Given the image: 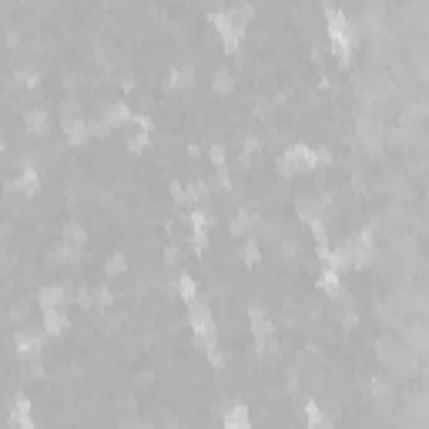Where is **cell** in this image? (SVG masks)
Wrapping results in <instances>:
<instances>
[{"label": "cell", "instance_id": "obj_1", "mask_svg": "<svg viewBox=\"0 0 429 429\" xmlns=\"http://www.w3.org/2000/svg\"><path fill=\"white\" fill-rule=\"evenodd\" d=\"M191 332H195V339L205 345V353L212 355L214 362H222V355H218V332H214V319L208 312V305H202L198 299L191 302Z\"/></svg>", "mask_w": 429, "mask_h": 429}, {"label": "cell", "instance_id": "obj_2", "mask_svg": "<svg viewBox=\"0 0 429 429\" xmlns=\"http://www.w3.org/2000/svg\"><path fill=\"white\" fill-rule=\"evenodd\" d=\"M245 21H248V11H239V7L212 17L214 30H218V38H222V44H225L228 51H235L241 44V38H245Z\"/></svg>", "mask_w": 429, "mask_h": 429}, {"label": "cell", "instance_id": "obj_3", "mask_svg": "<svg viewBox=\"0 0 429 429\" xmlns=\"http://www.w3.org/2000/svg\"><path fill=\"white\" fill-rule=\"evenodd\" d=\"M326 34H328L332 51L339 54V57H349V54H353V24H349V17H345L342 11H328Z\"/></svg>", "mask_w": 429, "mask_h": 429}, {"label": "cell", "instance_id": "obj_4", "mask_svg": "<svg viewBox=\"0 0 429 429\" xmlns=\"http://www.w3.org/2000/svg\"><path fill=\"white\" fill-rule=\"evenodd\" d=\"M319 164H326V151H312V148H289L285 158H282V168L285 171H309V168H319Z\"/></svg>", "mask_w": 429, "mask_h": 429}, {"label": "cell", "instance_id": "obj_5", "mask_svg": "<svg viewBox=\"0 0 429 429\" xmlns=\"http://www.w3.org/2000/svg\"><path fill=\"white\" fill-rule=\"evenodd\" d=\"M252 332H255V339H258V345H265V349L275 345L272 322H268V316H265V312H258V309H252Z\"/></svg>", "mask_w": 429, "mask_h": 429}, {"label": "cell", "instance_id": "obj_6", "mask_svg": "<svg viewBox=\"0 0 429 429\" xmlns=\"http://www.w3.org/2000/svg\"><path fill=\"white\" fill-rule=\"evenodd\" d=\"M44 312V328L51 332V336H57L64 328V322H67V316H64V305H54V309H40Z\"/></svg>", "mask_w": 429, "mask_h": 429}, {"label": "cell", "instance_id": "obj_7", "mask_svg": "<svg viewBox=\"0 0 429 429\" xmlns=\"http://www.w3.org/2000/svg\"><path fill=\"white\" fill-rule=\"evenodd\" d=\"M11 423L13 426H30V423H34V416H30V403H27V399H17V403H13Z\"/></svg>", "mask_w": 429, "mask_h": 429}, {"label": "cell", "instance_id": "obj_8", "mask_svg": "<svg viewBox=\"0 0 429 429\" xmlns=\"http://www.w3.org/2000/svg\"><path fill=\"white\" fill-rule=\"evenodd\" d=\"M225 426L228 429H239V426H248V413H245V406H231L225 413Z\"/></svg>", "mask_w": 429, "mask_h": 429}, {"label": "cell", "instance_id": "obj_9", "mask_svg": "<svg viewBox=\"0 0 429 429\" xmlns=\"http://www.w3.org/2000/svg\"><path fill=\"white\" fill-rule=\"evenodd\" d=\"M40 339L38 336H17V353L21 355H38Z\"/></svg>", "mask_w": 429, "mask_h": 429}, {"label": "cell", "instance_id": "obj_10", "mask_svg": "<svg viewBox=\"0 0 429 429\" xmlns=\"http://www.w3.org/2000/svg\"><path fill=\"white\" fill-rule=\"evenodd\" d=\"M67 138H71V141H84V138H88V125H84V121H67Z\"/></svg>", "mask_w": 429, "mask_h": 429}, {"label": "cell", "instance_id": "obj_11", "mask_svg": "<svg viewBox=\"0 0 429 429\" xmlns=\"http://www.w3.org/2000/svg\"><path fill=\"white\" fill-rule=\"evenodd\" d=\"M178 289H181V299H185V302H195V282H191L188 275L178 278Z\"/></svg>", "mask_w": 429, "mask_h": 429}, {"label": "cell", "instance_id": "obj_12", "mask_svg": "<svg viewBox=\"0 0 429 429\" xmlns=\"http://www.w3.org/2000/svg\"><path fill=\"white\" fill-rule=\"evenodd\" d=\"M21 188H24V191H38V175H34V168H24V175H21Z\"/></svg>", "mask_w": 429, "mask_h": 429}, {"label": "cell", "instance_id": "obj_13", "mask_svg": "<svg viewBox=\"0 0 429 429\" xmlns=\"http://www.w3.org/2000/svg\"><path fill=\"white\" fill-rule=\"evenodd\" d=\"M171 84H175V88H185V84H191V67H188V71H185V67H181V71H175V74H171Z\"/></svg>", "mask_w": 429, "mask_h": 429}, {"label": "cell", "instance_id": "obj_14", "mask_svg": "<svg viewBox=\"0 0 429 429\" xmlns=\"http://www.w3.org/2000/svg\"><path fill=\"white\" fill-rule=\"evenodd\" d=\"M309 423H312V426H319V423H326V416L319 413V406H316V403H309Z\"/></svg>", "mask_w": 429, "mask_h": 429}, {"label": "cell", "instance_id": "obj_15", "mask_svg": "<svg viewBox=\"0 0 429 429\" xmlns=\"http://www.w3.org/2000/svg\"><path fill=\"white\" fill-rule=\"evenodd\" d=\"M111 272H114V275H118V272H125V255H118V258L111 262Z\"/></svg>", "mask_w": 429, "mask_h": 429}, {"label": "cell", "instance_id": "obj_16", "mask_svg": "<svg viewBox=\"0 0 429 429\" xmlns=\"http://www.w3.org/2000/svg\"><path fill=\"white\" fill-rule=\"evenodd\" d=\"M231 88V77L228 74H218V91H228Z\"/></svg>", "mask_w": 429, "mask_h": 429}, {"label": "cell", "instance_id": "obj_17", "mask_svg": "<svg viewBox=\"0 0 429 429\" xmlns=\"http://www.w3.org/2000/svg\"><path fill=\"white\" fill-rule=\"evenodd\" d=\"M0 151H4V144H0Z\"/></svg>", "mask_w": 429, "mask_h": 429}]
</instances>
